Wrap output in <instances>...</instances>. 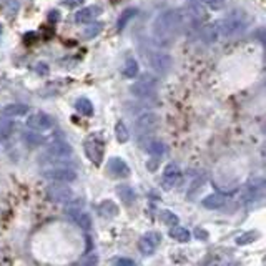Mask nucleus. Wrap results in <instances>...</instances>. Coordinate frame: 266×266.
Returning <instances> with one entry per match:
<instances>
[{
	"instance_id": "1",
	"label": "nucleus",
	"mask_w": 266,
	"mask_h": 266,
	"mask_svg": "<svg viewBox=\"0 0 266 266\" xmlns=\"http://www.w3.org/2000/svg\"><path fill=\"white\" fill-rule=\"evenodd\" d=\"M186 27V20L181 10H165L153 22V37L160 45L171 44Z\"/></svg>"
},
{
	"instance_id": "2",
	"label": "nucleus",
	"mask_w": 266,
	"mask_h": 266,
	"mask_svg": "<svg viewBox=\"0 0 266 266\" xmlns=\"http://www.w3.org/2000/svg\"><path fill=\"white\" fill-rule=\"evenodd\" d=\"M246 15L243 12H238V10H234L228 15L225 20H221L220 22V30H221V35H225L228 39H233V37H238L239 34L244 32V29H246Z\"/></svg>"
},
{
	"instance_id": "3",
	"label": "nucleus",
	"mask_w": 266,
	"mask_h": 266,
	"mask_svg": "<svg viewBox=\"0 0 266 266\" xmlns=\"http://www.w3.org/2000/svg\"><path fill=\"white\" fill-rule=\"evenodd\" d=\"M264 193V178L263 176H254L248 180L241 190V201L244 205H251V203L261 200Z\"/></svg>"
},
{
	"instance_id": "4",
	"label": "nucleus",
	"mask_w": 266,
	"mask_h": 266,
	"mask_svg": "<svg viewBox=\"0 0 266 266\" xmlns=\"http://www.w3.org/2000/svg\"><path fill=\"white\" fill-rule=\"evenodd\" d=\"M83 148H85V155L88 156V160L95 165H100L103 161V156H105V145L100 138L97 137H90L85 140L83 143Z\"/></svg>"
},
{
	"instance_id": "5",
	"label": "nucleus",
	"mask_w": 266,
	"mask_h": 266,
	"mask_svg": "<svg viewBox=\"0 0 266 266\" xmlns=\"http://www.w3.org/2000/svg\"><path fill=\"white\" fill-rule=\"evenodd\" d=\"M45 195L52 203H70V201H74V198H75L74 190L60 183L50 185L49 188H47Z\"/></svg>"
},
{
	"instance_id": "6",
	"label": "nucleus",
	"mask_w": 266,
	"mask_h": 266,
	"mask_svg": "<svg viewBox=\"0 0 266 266\" xmlns=\"http://www.w3.org/2000/svg\"><path fill=\"white\" fill-rule=\"evenodd\" d=\"M147 60L156 74L161 75L170 72L171 67H173V59L168 54H165V52H152L150 55H147Z\"/></svg>"
},
{
	"instance_id": "7",
	"label": "nucleus",
	"mask_w": 266,
	"mask_h": 266,
	"mask_svg": "<svg viewBox=\"0 0 266 266\" xmlns=\"http://www.w3.org/2000/svg\"><path fill=\"white\" fill-rule=\"evenodd\" d=\"M44 176L47 180L55 181V183H72L77 180V173L67 166H54V168L45 170Z\"/></svg>"
},
{
	"instance_id": "8",
	"label": "nucleus",
	"mask_w": 266,
	"mask_h": 266,
	"mask_svg": "<svg viewBox=\"0 0 266 266\" xmlns=\"http://www.w3.org/2000/svg\"><path fill=\"white\" fill-rule=\"evenodd\" d=\"M155 88H156V78H153L152 75H145V78H142V80H138L137 83H133L130 87V92H132V95L138 98H147L153 95Z\"/></svg>"
},
{
	"instance_id": "9",
	"label": "nucleus",
	"mask_w": 266,
	"mask_h": 266,
	"mask_svg": "<svg viewBox=\"0 0 266 266\" xmlns=\"http://www.w3.org/2000/svg\"><path fill=\"white\" fill-rule=\"evenodd\" d=\"M181 181V170L176 163H168L163 170V176H161V185L165 190H173L178 186Z\"/></svg>"
},
{
	"instance_id": "10",
	"label": "nucleus",
	"mask_w": 266,
	"mask_h": 266,
	"mask_svg": "<svg viewBox=\"0 0 266 266\" xmlns=\"http://www.w3.org/2000/svg\"><path fill=\"white\" fill-rule=\"evenodd\" d=\"M160 243H161V234L156 231H148L138 239V249L145 256H150V254H153L156 251Z\"/></svg>"
},
{
	"instance_id": "11",
	"label": "nucleus",
	"mask_w": 266,
	"mask_h": 266,
	"mask_svg": "<svg viewBox=\"0 0 266 266\" xmlns=\"http://www.w3.org/2000/svg\"><path fill=\"white\" fill-rule=\"evenodd\" d=\"M27 127L35 130V132H47V130L54 127V118L49 113L35 112L27 118Z\"/></svg>"
},
{
	"instance_id": "12",
	"label": "nucleus",
	"mask_w": 266,
	"mask_h": 266,
	"mask_svg": "<svg viewBox=\"0 0 266 266\" xmlns=\"http://www.w3.org/2000/svg\"><path fill=\"white\" fill-rule=\"evenodd\" d=\"M72 153H74V150H72L70 145L65 142H54L47 148V156H49L50 160H67V158H70Z\"/></svg>"
},
{
	"instance_id": "13",
	"label": "nucleus",
	"mask_w": 266,
	"mask_h": 266,
	"mask_svg": "<svg viewBox=\"0 0 266 266\" xmlns=\"http://www.w3.org/2000/svg\"><path fill=\"white\" fill-rule=\"evenodd\" d=\"M135 125H137V128L143 133L153 132V130H156V127L160 125V117L153 112H145L142 115H138Z\"/></svg>"
},
{
	"instance_id": "14",
	"label": "nucleus",
	"mask_w": 266,
	"mask_h": 266,
	"mask_svg": "<svg viewBox=\"0 0 266 266\" xmlns=\"http://www.w3.org/2000/svg\"><path fill=\"white\" fill-rule=\"evenodd\" d=\"M107 171L112 176H117V178H127V176L130 175V166L127 165V161L125 160L113 156V158L108 160Z\"/></svg>"
},
{
	"instance_id": "15",
	"label": "nucleus",
	"mask_w": 266,
	"mask_h": 266,
	"mask_svg": "<svg viewBox=\"0 0 266 266\" xmlns=\"http://www.w3.org/2000/svg\"><path fill=\"white\" fill-rule=\"evenodd\" d=\"M67 216L75 223L78 228L82 229H90L92 228V216L87 211H82L80 208H69L67 210Z\"/></svg>"
},
{
	"instance_id": "16",
	"label": "nucleus",
	"mask_w": 266,
	"mask_h": 266,
	"mask_svg": "<svg viewBox=\"0 0 266 266\" xmlns=\"http://www.w3.org/2000/svg\"><path fill=\"white\" fill-rule=\"evenodd\" d=\"M98 15H102V7L98 5H88V7H83L80 10H77L75 14V22L77 24H90L93 22Z\"/></svg>"
},
{
	"instance_id": "17",
	"label": "nucleus",
	"mask_w": 266,
	"mask_h": 266,
	"mask_svg": "<svg viewBox=\"0 0 266 266\" xmlns=\"http://www.w3.org/2000/svg\"><path fill=\"white\" fill-rule=\"evenodd\" d=\"M201 39L206 42V44H213L220 39L221 30H220V22H211V24H205L200 30Z\"/></svg>"
},
{
	"instance_id": "18",
	"label": "nucleus",
	"mask_w": 266,
	"mask_h": 266,
	"mask_svg": "<svg viewBox=\"0 0 266 266\" xmlns=\"http://www.w3.org/2000/svg\"><path fill=\"white\" fill-rule=\"evenodd\" d=\"M27 113H29V107L24 105V103H10V105L4 107L2 110V115L5 118H19Z\"/></svg>"
},
{
	"instance_id": "19",
	"label": "nucleus",
	"mask_w": 266,
	"mask_h": 266,
	"mask_svg": "<svg viewBox=\"0 0 266 266\" xmlns=\"http://www.w3.org/2000/svg\"><path fill=\"white\" fill-rule=\"evenodd\" d=\"M201 205L206 208V210H218L225 205V196L220 195V193H211V195L205 196L201 200Z\"/></svg>"
},
{
	"instance_id": "20",
	"label": "nucleus",
	"mask_w": 266,
	"mask_h": 266,
	"mask_svg": "<svg viewBox=\"0 0 266 266\" xmlns=\"http://www.w3.org/2000/svg\"><path fill=\"white\" fill-rule=\"evenodd\" d=\"M117 195L120 196V200H122L127 206L133 205V201L137 200L135 190L132 188V186H128V185H118L117 186Z\"/></svg>"
},
{
	"instance_id": "21",
	"label": "nucleus",
	"mask_w": 266,
	"mask_h": 266,
	"mask_svg": "<svg viewBox=\"0 0 266 266\" xmlns=\"http://www.w3.org/2000/svg\"><path fill=\"white\" fill-rule=\"evenodd\" d=\"M98 213L103 218H115L118 215V205L112 200H103L100 205H98Z\"/></svg>"
},
{
	"instance_id": "22",
	"label": "nucleus",
	"mask_w": 266,
	"mask_h": 266,
	"mask_svg": "<svg viewBox=\"0 0 266 266\" xmlns=\"http://www.w3.org/2000/svg\"><path fill=\"white\" fill-rule=\"evenodd\" d=\"M170 236L175 239V241H180V243H188L190 241V231L186 228L183 226H180V225H175V226H171L170 229Z\"/></svg>"
},
{
	"instance_id": "23",
	"label": "nucleus",
	"mask_w": 266,
	"mask_h": 266,
	"mask_svg": "<svg viewBox=\"0 0 266 266\" xmlns=\"http://www.w3.org/2000/svg\"><path fill=\"white\" fill-rule=\"evenodd\" d=\"M75 110L83 117H92L93 115V103L88 98H78L75 102Z\"/></svg>"
},
{
	"instance_id": "24",
	"label": "nucleus",
	"mask_w": 266,
	"mask_h": 266,
	"mask_svg": "<svg viewBox=\"0 0 266 266\" xmlns=\"http://www.w3.org/2000/svg\"><path fill=\"white\" fill-rule=\"evenodd\" d=\"M147 152L155 158H160V156L165 155V143L161 140H150L147 145Z\"/></svg>"
},
{
	"instance_id": "25",
	"label": "nucleus",
	"mask_w": 266,
	"mask_h": 266,
	"mask_svg": "<svg viewBox=\"0 0 266 266\" xmlns=\"http://www.w3.org/2000/svg\"><path fill=\"white\" fill-rule=\"evenodd\" d=\"M138 72H140V67H138V62L135 59H128L127 62H125L123 70H122L125 78H135L138 75Z\"/></svg>"
},
{
	"instance_id": "26",
	"label": "nucleus",
	"mask_w": 266,
	"mask_h": 266,
	"mask_svg": "<svg viewBox=\"0 0 266 266\" xmlns=\"http://www.w3.org/2000/svg\"><path fill=\"white\" fill-rule=\"evenodd\" d=\"M138 14V10L137 9H127V10H123L122 15L118 17V24H117V29L118 30H123L125 27H127V24L132 20L135 15Z\"/></svg>"
},
{
	"instance_id": "27",
	"label": "nucleus",
	"mask_w": 266,
	"mask_h": 266,
	"mask_svg": "<svg viewBox=\"0 0 266 266\" xmlns=\"http://www.w3.org/2000/svg\"><path fill=\"white\" fill-rule=\"evenodd\" d=\"M24 142L27 147H40L44 143V137L37 132H25L24 133Z\"/></svg>"
},
{
	"instance_id": "28",
	"label": "nucleus",
	"mask_w": 266,
	"mask_h": 266,
	"mask_svg": "<svg viewBox=\"0 0 266 266\" xmlns=\"http://www.w3.org/2000/svg\"><path fill=\"white\" fill-rule=\"evenodd\" d=\"M115 137H117V142L118 143H127L130 140V133L127 127H125L123 122H118L117 125H115Z\"/></svg>"
},
{
	"instance_id": "29",
	"label": "nucleus",
	"mask_w": 266,
	"mask_h": 266,
	"mask_svg": "<svg viewBox=\"0 0 266 266\" xmlns=\"http://www.w3.org/2000/svg\"><path fill=\"white\" fill-rule=\"evenodd\" d=\"M160 220H161V223H165L166 226H175V225H178V221H180L178 216L170 210H161L160 211Z\"/></svg>"
},
{
	"instance_id": "30",
	"label": "nucleus",
	"mask_w": 266,
	"mask_h": 266,
	"mask_svg": "<svg viewBox=\"0 0 266 266\" xmlns=\"http://www.w3.org/2000/svg\"><path fill=\"white\" fill-rule=\"evenodd\" d=\"M14 133V123L10 122V118L0 120V138L5 140Z\"/></svg>"
},
{
	"instance_id": "31",
	"label": "nucleus",
	"mask_w": 266,
	"mask_h": 266,
	"mask_svg": "<svg viewBox=\"0 0 266 266\" xmlns=\"http://www.w3.org/2000/svg\"><path fill=\"white\" fill-rule=\"evenodd\" d=\"M256 238H258V233H256V231H246V233L239 234V236L236 238V244H238V246H244V244H251Z\"/></svg>"
},
{
	"instance_id": "32",
	"label": "nucleus",
	"mask_w": 266,
	"mask_h": 266,
	"mask_svg": "<svg viewBox=\"0 0 266 266\" xmlns=\"http://www.w3.org/2000/svg\"><path fill=\"white\" fill-rule=\"evenodd\" d=\"M102 30H103V24H102V22H97L95 25H90V27L85 30L83 37H85L87 40H92V39L98 37V35L102 34Z\"/></svg>"
},
{
	"instance_id": "33",
	"label": "nucleus",
	"mask_w": 266,
	"mask_h": 266,
	"mask_svg": "<svg viewBox=\"0 0 266 266\" xmlns=\"http://www.w3.org/2000/svg\"><path fill=\"white\" fill-rule=\"evenodd\" d=\"M203 7L210 10H223L225 9V0H198Z\"/></svg>"
},
{
	"instance_id": "34",
	"label": "nucleus",
	"mask_w": 266,
	"mask_h": 266,
	"mask_svg": "<svg viewBox=\"0 0 266 266\" xmlns=\"http://www.w3.org/2000/svg\"><path fill=\"white\" fill-rule=\"evenodd\" d=\"M97 263H98L97 254H90V256H87L78 266H97Z\"/></svg>"
},
{
	"instance_id": "35",
	"label": "nucleus",
	"mask_w": 266,
	"mask_h": 266,
	"mask_svg": "<svg viewBox=\"0 0 266 266\" xmlns=\"http://www.w3.org/2000/svg\"><path fill=\"white\" fill-rule=\"evenodd\" d=\"M35 72H37V74L42 75V77L49 75V65H47L45 62H40V64L35 67Z\"/></svg>"
},
{
	"instance_id": "36",
	"label": "nucleus",
	"mask_w": 266,
	"mask_h": 266,
	"mask_svg": "<svg viewBox=\"0 0 266 266\" xmlns=\"http://www.w3.org/2000/svg\"><path fill=\"white\" fill-rule=\"evenodd\" d=\"M113 266H135V261L130 258H118L117 261L113 263Z\"/></svg>"
},
{
	"instance_id": "37",
	"label": "nucleus",
	"mask_w": 266,
	"mask_h": 266,
	"mask_svg": "<svg viewBox=\"0 0 266 266\" xmlns=\"http://www.w3.org/2000/svg\"><path fill=\"white\" fill-rule=\"evenodd\" d=\"M195 234H196L198 239H208V233L205 231V229H201V228H196Z\"/></svg>"
},
{
	"instance_id": "38",
	"label": "nucleus",
	"mask_w": 266,
	"mask_h": 266,
	"mask_svg": "<svg viewBox=\"0 0 266 266\" xmlns=\"http://www.w3.org/2000/svg\"><path fill=\"white\" fill-rule=\"evenodd\" d=\"M49 20H50V22H54V20H55V22H59V20H60V12H59V10H52V12L49 14Z\"/></svg>"
},
{
	"instance_id": "39",
	"label": "nucleus",
	"mask_w": 266,
	"mask_h": 266,
	"mask_svg": "<svg viewBox=\"0 0 266 266\" xmlns=\"http://www.w3.org/2000/svg\"><path fill=\"white\" fill-rule=\"evenodd\" d=\"M82 0H65V4H69V5H72V7H75V5H78L80 4Z\"/></svg>"
},
{
	"instance_id": "40",
	"label": "nucleus",
	"mask_w": 266,
	"mask_h": 266,
	"mask_svg": "<svg viewBox=\"0 0 266 266\" xmlns=\"http://www.w3.org/2000/svg\"><path fill=\"white\" fill-rule=\"evenodd\" d=\"M2 32H4V27H2V24H0V37H2Z\"/></svg>"
}]
</instances>
